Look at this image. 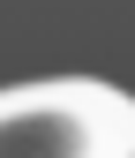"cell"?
<instances>
[{
    "label": "cell",
    "instance_id": "obj_1",
    "mask_svg": "<svg viewBox=\"0 0 135 158\" xmlns=\"http://www.w3.org/2000/svg\"><path fill=\"white\" fill-rule=\"evenodd\" d=\"M0 158H135V98L98 75L0 90Z\"/></svg>",
    "mask_w": 135,
    "mask_h": 158
}]
</instances>
